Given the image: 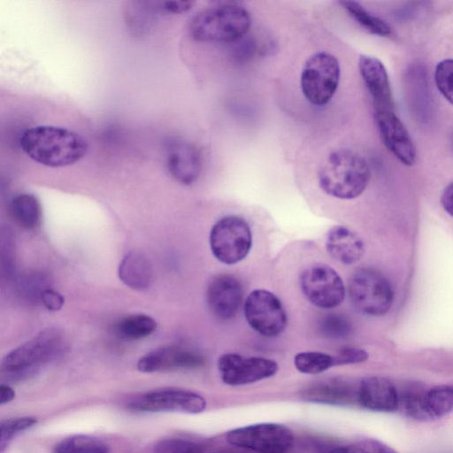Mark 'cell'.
Instances as JSON below:
<instances>
[{
	"label": "cell",
	"mask_w": 453,
	"mask_h": 453,
	"mask_svg": "<svg viewBox=\"0 0 453 453\" xmlns=\"http://www.w3.org/2000/svg\"><path fill=\"white\" fill-rule=\"evenodd\" d=\"M334 357V365L359 364L366 361L368 353L362 349L345 347L341 349Z\"/></svg>",
	"instance_id": "cell-33"
},
{
	"label": "cell",
	"mask_w": 453,
	"mask_h": 453,
	"mask_svg": "<svg viewBox=\"0 0 453 453\" xmlns=\"http://www.w3.org/2000/svg\"><path fill=\"white\" fill-rule=\"evenodd\" d=\"M326 247L332 257L348 265L358 262L365 251L362 238L343 226H335L328 231Z\"/></svg>",
	"instance_id": "cell-19"
},
{
	"label": "cell",
	"mask_w": 453,
	"mask_h": 453,
	"mask_svg": "<svg viewBox=\"0 0 453 453\" xmlns=\"http://www.w3.org/2000/svg\"><path fill=\"white\" fill-rule=\"evenodd\" d=\"M302 397L306 401L325 404H346L357 398V388L355 389L347 381L340 379H329L316 382L304 388Z\"/></svg>",
	"instance_id": "cell-21"
},
{
	"label": "cell",
	"mask_w": 453,
	"mask_h": 453,
	"mask_svg": "<svg viewBox=\"0 0 453 453\" xmlns=\"http://www.w3.org/2000/svg\"><path fill=\"white\" fill-rule=\"evenodd\" d=\"M340 4L346 12L365 29L370 33L388 36L392 30L390 26L383 19L370 13L362 4L356 1H341Z\"/></svg>",
	"instance_id": "cell-24"
},
{
	"label": "cell",
	"mask_w": 453,
	"mask_h": 453,
	"mask_svg": "<svg viewBox=\"0 0 453 453\" xmlns=\"http://www.w3.org/2000/svg\"><path fill=\"white\" fill-rule=\"evenodd\" d=\"M358 69L372 98L375 111H394L395 103L389 78L383 63L375 57L361 55Z\"/></svg>",
	"instance_id": "cell-17"
},
{
	"label": "cell",
	"mask_w": 453,
	"mask_h": 453,
	"mask_svg": "<svg viewBox=\"0 0 453 453\" xmlns=\"http://www.w3.org/2000/svg\"><path fill=\"white\" fill-rule=\"evenodd\" d=\"M209 242L217 260L225 265H234L249 254L252 246V233L243 218L227 215L212 226Z\"/></svg>",
	"instance_id": "cell-7"
},
{
	"label": "cell",
	"mask_w": 453,
	"mask_h": 453,
	"mask_svg": "<svg viewBox=\"0 0 453 453\" xmlns=\"http://www.w3.org/2000/svg\"><path fill=\"white\" fill-rule=\"evenodd\" d=\"M348 290L354 307L365 315L383 316L394 302V290L389 280L373 268L357 269L350 277Z\"/></svg>",
	"instance_id": "cell-5"
},
{
	"label": "cell",
	"mask_w": 453,
	"mask_h": 453,
	"mask_svg": "<svg viewBox=\"0 0 453 453\" xmlns=\"http://www.w3.org/2000/svg\"><path fill=\"white\" fill-rule=\"evenodd\" d=\"M15 397L14 389L5 383L0 385V404L4 405L12 402Z\"/></svg>",
	"instance_id": "cell-37"
},
{
	"label": "cell",
	"mask_w": 453,
	"mask_h": 453,
	"mask_svg": "<svg viewBox=\"0 0 453 453\" xmlns=\"http://www.w3.org/2000/svg\"><path fill=\"white\" fill-rule=\"evenodd\" d=\"M441 203L445 211L453 218V182L443 189Z\"/></svg>",
	"instance_id": "cell-36"
},
{
	"label": "cell",
	"mask_w": 453,
	"mask_h": 453,
	"mask_svg": "<svg viewBox=\"0 0 453 453\" xmlns=\"http://www.w3.org/2000/svg\"><path fill=\"white\" fill-rule=\"evenodd\" d=\"M371 177L366 160L358 153L339 149L332 151L321 165L318 180L320 188L328 196L349 200L359 196Z\"/></svg>",
	"instance_id": "cell-2"
},
{
	"label": "cell",
	"mask_w": 453,
	"mask_h": 453,
	"mask_svg": "<svg viewBox=\"0 0 453 453\" xmlns=\"http://www.w3.org/2000/svg\"><path fill=\"white\" fill-rule=\"evenodd\" d=\"M341 77V66L333 54L319 51L310 56L300 76L303 95L311 104L322 106L334 96Z\"/></svg>",
	"instance_id": "cell-6"
},
{
	"label": "cell",
	"mask_w": 453,
	"mask_h": 453,
	"mask_svg": "<svg viewBox=\"0 0 453 453\" xmlns=\"http://www.w3.org/2000/svg\"><path fill=\"white\" fill-rule=\"evenodd\" d=\"M54 453H109L107 445L98 438L75 434L62 440Z\"/></svg>",
	"instance_id": "cell-26"
},
{
	"label": "cell",
	"mask_w": 453,
	"mask_h": 453,
	"mask_svg": "<svg viewBox=\"0 0 453 453\" xmlns=\"http://www.w3.org/2000/svg\"><path fill=\"white\" fill-rule=\"evenodd\" d=\"M154 453H201L196 443L184 439H165L159 441Z\"/></svg>",
	"instance_id": "cell-32"
},
{
	"label": "cell",
	"mask_w": 453,
	"mask_h": 453,
	"mask_svg": "<svg viewBox=\"0 0 453 453\" xmlns=\"http://www.w3.org/2000/svg\"><path fill=\"white\" fill-rule=\"evenodd\" d=\"M218 370L225 384L243 386L273 377L279 365L266 357L226 353L218 359Z\"/></svg>",
	"instance_id": "cell-12"
},
{
	"label": "cell",
	"mask_w": 453,
	"mask_h": 453,
	"mask_svg": "<svg viewBox=\"0 0 453 453\" xmlns=\"http://www.w3.org/2000/svg\"><path fill=\"white\" fill-rule=\"evenodd\" d=\"M19 144L32 160L49 167L73 165L81 159L88 150L86 141L79 134L49 125L25 130Z\"/></svg>",
	"instance_id": "cell-1"
},
{
	"label": "cell",
	"mask_w": 453,
	"mask_h": 453,
	"mask_svg": "<svg viewBox=\"0 0 453 453\" xmlns=\"http://www.w3.org/2000/svg\"><path fill=\"white\" fill-rule=\"evenodd\" d=\"M300 286L306 299L322 309L337 307L345 297L341 276L325 264H314L305 268L300 277Z\"/></svg>",
	"instance_id": "cell-9"
},
{
	"label": "cell",
	"mask_w": 453,
	"mask_h": 453,
	"mask_svg": "<svg viewBox=\"0 0 453 453\" xmlns=\"http://www.w3.org/2000/svg\"><path fill=\"white\" fill-rule=\"evenodd\" d=\"M213 453H219V452H213Z\"/></svg>",
	"instance_id": "cell-38"
},
{
	"label": "cell",
	"mask_w": 453,
	"mask_h": 453,
	"mask_svg": "<svg viewBox=\"0 0 453 453\" xmlns=\"http://www.w3.org/2000/svg\"><path fill=\"white\" fill-rule=\"evenodd\" d=\"M294 365L297 371L305 374H319L334 365L332 355L319 351H303L294 357Z\"/></svg>",
	"instance_id": "cell-27"
},
{
	"label": "cell",
	"mask_w": 453,
	"mask_h": 453,
	"mask_svg": "<svg viewBox=\"0 0 453 453\" xmlns=\"http://www.w3.org/2000/svg\"><path fill=\"white\" fill-rule=\"evenodd\" d=\"M434 81L441 94L453 104V58L443 59L437 64Z\"/></svg>",
	"instance_id": "cell-30"
},
{
	"label": "cell",
	"mask_w": 453,
	"mask_h": 453,
	"mask_svg": "<svg viewBox=\"0 0 453 453\" xmlns=\"http://www.w3.org/2000/svg\"><path fill=\"white\" fill-rule=\"evenodd\" d=\"M226 441L257 453H286L292 446L294 434L288 426L278 423H258L229 431Z\"/></svg>",
	"instance_id": "cell-8"
},
{
	"label": "cell",
	"mask_w": 453,
	"mask_h": 453,
	"mask_svg": "<svg viewBox=\"0 0 453 453\" xmlns=\"http://www.w3.org/2000/svg\"><path fill=\"white\" fill-rule=\"evenodd\" d=\"M166 168L182 185H191L199 178L202 158L197 148L182 139L171 141L166 147Z\"/></svg>",
	"instance_id": "cell-16"
},
{
	"label": "cell",
	"mask_w": 453,
	"mask_h": 453,
	"mask_svg": "<svg viewBox=\"0 0 453 453\" xmlns=\"http://www.w3.org/2000/svg\"><path fill=\"white\" fill-rule=\"evenodd\" d=\"M408 410L416 418H440L453 411V386L442 385L429 389L422 396L412 397Z\"/></svg>",
	"instance_id": "cell-20"
},
{
	"label": "cell",
	"mask_w": 453,
	"mask_h": 453,
	"mask_svg": "<svg viewBox=\"0 0 453 453\" xmlns=\"http://www.w3.org/2000/svg\"><path fill=\"white\" fill-rule=\"evenodd\" d=\"M194 2L191 1H167L164 2V8L172 13H182L192 8Z\"/></svg>",
	"instance_id": "cell-35"
},
{
	"label": "cell",
	"mask_w": 453,
	"mask_h": 453,
	"mask_svg": "<svg viewBox=\"0 0 453 453\" xmlns=\"http://www.w3.org/2000/svg\"><path fill=\"white\" fill-rule=\"evenodd\" d=\"M244 315L250 326L265 337L280 335L288 323L280 300L265 289H255L247 296Z\"/></svg>",
	"instance_id": "cell-10"
},
{
	"label": "cell",
	"mask_w": 453,
	"mask_h": 453,
	"mask_svg": "<svg viewBox=\"0 0 453 453\" xmlns=\"http://www.w3.org/2000/svg\"><path fill=\"white\" fill-rule=\"evenodd\" d=\"M243 289L234 275L220 273L210 281L206 299L211 311L217 318L229 319L235 316L242 303Z\"/></svg>",
	"instance_id": "cell-14"
},
{
	"label": "cell",
	"mask_w": 453,
	"mask_h": 453,
	"mask_svg": "<svg viewBox=\"0 0 453 453\" xmlns=\"http://www.w3.org/2000/svg\"><path fill=\"white\" fill-rule=\"evenodd\" d=\"M129 408L140 412H181L197 414L206 408L205 399L190 390L163 388L144 393L129 403Z\"/></svg>",
	"instance_id": "cell-11"
},
{
	"label": "cell",
	"mask_w": 453,
	"mask_h": 453,
	"mask_svg": "<svg viewBox=\"0 0 453 453\" xmlns=\"http://www.w3.org/2000/svg\"><path fill=\"white\" fill-rule=\"evenodd\" d=\"M65 345L59 331H42L3 358L0 367L2 380L19 382L35 376L45 365L62 354Z\"/></svg>",
	"instance_id": "cell-3"
},
{
	"label": "cell",
	"mask_w": 453,
	"mask_h": 453,
	"mask_svg": "<svg viewBox=\"0 0 453 453\" xmlns=\"http://www.w3.org/2000/svg\"><path fill=\"white\" fill-rule=\"evenodd\" d=\"M319 329L328 338L343 339L350 334L351 325L344 316L332 313L322 318Z\"/></svg>",
	"instance_id": "cell-29"
},
{
	"label": "cell",
	"mask_w": 453,
	"mask_h": 453,
	"mask_svg": "<svg viewBox=\"0 0 453 453\" xmlns=\"http://www.w3.org/2000/svg\"><path fill=\"white\" fill-rule=\"evenodd\" d=\"M119 278L128 288L135 290L147 288L152 280L153 271L149 259L139 252H129L121 260Z\"/></svg>",
	"instance_id": "cell-22"
},
{
	"label": "cell",
	"mask_w": 453,
	"mask_h": 453,
	"mask_svg": "<svg viewBox=\"0 0 453 453\" xmlns=\"http://www.w3.org/2000/svg\"><path fill=\"white\" fill-rule=\"evenodd\" d=\"M330 453H396L385 443L373 440L365 439L349 444L334 448Z\"/></svg>",
	"instance_id": "cell-31"
},
{
	"label": "cell",
	"mask_w": 453,
	"mask_h": 453,
	"mask_svg": "<svg viewBox=\"0 0 453 453\" xmlns=\"http://www.w3.org/2000/svg\"><path fill=\"white\" fill-rule=\"evenodd\" d=\"M204 361V357L200 353L171 345L157 348L142 356L137 363V369L146 373L195 369L202 366Z\"/></svg>",
	"instance_id": "cell-15"
},
{
	"label": "cell",
	"mask_w": 453,
	"mask_h": 453,
	"mask_svg": "<svg viewBox=\"0 0 453 453\" xmlns=\"http://www.w3.org/2000/svg\"><path fill=\"white\" fill-rule=\"evenodd\" d=\"M357 401L367 410L380 412L394 411L399 405L395 385L388 379L379 376L366 377L360 381Z\"/></svg>",
	"instance_id": "cell-18"
},
{
	"label": "cell",
	"mask_w": 453,
	"mask_h": 453,
	"mask_svg": "<svg viewBox=\"0 0 453 453\" xmlns=\"http://www.w3.org/2000/svg\"><path fill=\"white\" fill-rule=\"evenodd\" d=\"M10 211L13 220L25 229H35L41 223V204L31 194L16 196L11 202Z\"/></svg>",
	"instance_id": "cell-23"
},
{
	"label": "cell",
	"mask_w": 453,
	"mask_h": 453,
	"mask_svg": "<svg viewBox=\"0 0 453 453\" xmlns=\"http://www.w3.org/2000/svg\"><path fill=\"white\" fill-rule=\"evenodd\" d=\"M375 121L387 149L403 165H414L417 159L416 147L395 111H375Z\"/></svg>",
	"instance_id": "cell-13"
},
{
	"label": "cell",
	"mask_w": 453,
	"mask_h": 453,
	"mask_svg": "<svg viewBox=\"0 0 453 453\" xmlns=\"http://www.w3.org/2000/svg\"><path fill=\"white\" fill-rule=\"evenodd\" d=\"M251 24L250 13L236 4L204 9L190 20V36L199 42H234L242 38Z\"/></svg>",
	"instance_id": "cell-4"
},
{
	"label": "cell",
	"mask_w": 453,
	"mask_h": 453,
	"mask_svg": "<svg viewBox=\"0 0 453 453\" xmlns=\"http://www.w3.org/2000/svg\"><path fill=\"white\" fill-rule=\"evenodd\" d=\"M40 300L48 310L53 311L60 310L65 303L62 295L50 288L42 289Z\"/></svg>",
	"instance_id": "cell-34"
},
{
	"label": "cell",
	"mask_w": 453,
	"mask_h": 453,
	"mask_svg": "<svg viewBox=\"0 0 453 453\" xmlns=\"http://www.w3.org/2000/svg\"><path fill=\"white\" fill-rule=\"evenodd\" d=\"M37 421L35 417H19L2 421L0 425L1 453L17 434L34 426Z\"/></svg>",
	"instance_id": "cell-28"
},
{
	"label": "cell",
	"mask_w": 453,
	"mask_h": 453,
	"mask_svg": "<svg viewBox=\"0 0 453 453\" xmlns=\"http://www.w3.org/2000/svg\"><path fill=\"white\" fill-rule=\"evenodd\" d=\"M157 328L153 318L146 314H134L119 320L116 325L119 335L128 340H138L150 335Z\"/></svg>",
	"instance_id": "cell-25"
}]
</instances>
